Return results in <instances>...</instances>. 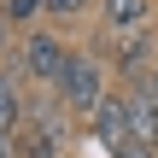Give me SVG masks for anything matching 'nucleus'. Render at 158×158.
<instances>
[{"instance_id":"obj_7","label":"nucleus","mask_w":158,"mask_h":158,"mask_svg":"<svg viewBox=\"0 0 158 158\" xmlns=\"http://www.w3.org/2000/svg\"><path fill=\"white\" fill-rule=\"evenodd\" d=\"M18 117H23V100H18V76H12V70H0V129H18Z\"/></svg>"},{"instance_id":"obj_5","label":"nucleus","mask_w":158,"mask_h":158,"mask_svg":"<svg viewBox=\"0 0 158 158\" xmlns=\"http://www.w3.org/2000/svg\"><path fill=\"white\" fill-rule=\"evenodd\" d=\"M129 117H135V141L158 152V106H152V94H129Z\"/></svg>"},{"instance_id":"obj_11","label":"nucleus","mask_w":158,"mask_h":158,"mask_svg":"<svg viewBox=\"0 0 158 158\" xmlns=\"http://www.w3.org/2000/svg\"><path fill=\"white\" fill-rule=\"evenodd\" d=\"M111 158H158V152H152V147H141V141H129L123 152H111Z\"/></svg>"},{"instance_id":"obj_6","label":"nucleus","mask_w":158,"mask_h":158,"mask_svg":"<svg viewBox=\"0 0 158 158\" xmlns=\"http://www.w3.org/2000/svg\"><path fill=\"white\" fill-rule=\"evenodd\" d=\"M100 12H106L111 29H141L152 6H147V0H100Z\"/></svg>"},{"instance_id":"obj_1","label":"nucleus","mask_w":158,"mask_h":158,"mask_svg":"<svg viewBox=\"0 0 158 158\" xmlns=\"http://www.w3.org/2000/svg\"><path fill=\"white\" fill-rule=\"evenodd\" d=\"M70 147V123H64V106L53 100H35L23 111V158H64Z\"/></svg>"},{"instance_id":"obj_4","label":"nucleus","mask_w":158,"mask_h":158,"mask_svg":"<svg viewBox=\"0 0 158 158\" xmlns=\"http://www.w3.org/2000/svg\"><path fill=\"white\" fill-rule=\"evenodd\" d=\"M64 64H70V47H64V41H53V35H23V70H29V76L59 82Z\"/></svg>"},{"instance_id":"obj_8","label":"nucleus","mask_w":158,"mask_h":158,"mask_svg":"<svg viewBox=\"0 0 158 158\" xmlns=\"http://www.w3.org/2000/svg\"><path fill=\"white\" fill-rule=\"evenodd\" d=\"M35 12H47V0H6V18L12 23H29Z\"/></svg>"},{"instance_id":"obj_10","label":"nucleus","mask_w":158,"mask_h":158,"mask_svg":"<svg viewBox=\"0 0 158 158\" xmlns=\"http://www.w3.org/2000/svg\"><path fill=\"white\" fill-rule=\"evenodd\" d=\"M0 158H23V135L18 129H0Z\"/></svg>"},{"instance_id":"obj_14","label":"nucleus","mask_w":158,"mask_h":158,"mask_svg":"<svg viewBox=\"0 0 158 158\" xmlns=\"http://www.w3.org/2000/svg\"><path fill=\"white\" fill-rule=\"evenodd\" d=\"M0 12H6V0H0Z\"/></svg>"},{"instance_id":"obj_12","label":"nucleus","mask_w":158,"mask_h":158,"mask_svg":"<svg viewBox=\"0 0 158 158\" xmlns=\"http://www.w3.org/2000/svg\"><path fill=\"white\" fill-rule=\"evenodd\" d=\"M47 12H59V18H70V12H82V0H47Z\"/></svg>"},{"instance_id":"obj_2","label":"nucleus","mask_w":158,"mask_h":158,"mask_svg":"<svg viewBox=\"0 0 158 158\" xmlns=\"http://www.w3.org/2000/svg\"><path fill=\"white\" fill-rule=\"evenodd\" d=\"M106 100V70H100V59H88V53H70V64H64V76H59V106L64 111H88L94 117V106Z\"/></svg>"},{"instance_id":"obj_9","label":"nucleus","mask_w":158,"mask_h":158,"mask_svg":"<svg viewBox=\"0 0 158 158\" xmlns=\"http://www.w3.org/2000/svg\"><path fill=\"white\" fill-rule=\"evenodd\" d=\"M147 53H152V47H147V35H135V41L123 47V64H129V70H141V64H147Z\"/></svg>"},{"instance_id":"obj_3","label":"nucleus","mask_w":158,"mask_h":158,"mask_svg":"<svg viewBox=\"0 0 158 158\" xmlns=\"http://www.w3.org/2000/svg\"><path fill=\"white\" fill-rule=\"evenodd\" d=\"M94 135H100L106 152H123V147L135 141V117H129V100H123V94H106V100L94 106Z\"/></svg>"},{"instance_id":"obj_13","label":"nucleus","mask_w":158,"mask_h":158,"mask_svg":"<svg viewBox=\"0 0 158 158\" xmlns=\"http://www.w3.org/2000/svg\"><path fill=\"white\" fill-rule=\"evenodd\" d=\"M147 94H152V106H158V64H152V88H147Z\"/></svg>"}]
</instances>
